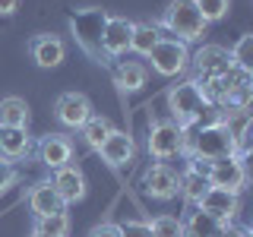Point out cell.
Masks as SVG:
<instances>
[{
    "mask_svg": "<svg viewBox=\"0 0 253 237\" xmlns=\"http://www.w3.org/2000/svg\"><path fill=\"white\" fill-rule=\"evenodd\" d=\"M247 234V228H234V225H221L215 237H244Z\"/></svg>",
    "mask_w": 253,
    "mask_h": 237,
    "instance_id": "1f68e13d",
    "label": "cell"
},
{
    "mask_svg": "<svg viewBox=\"0 0 253 237\" xmlns=\"http://www.w3.org/2000/svg\"><path fill=\"white\" fill-rule=\"evenodd\" d=\"M196 6H200V13H203L206 22H215V19H225V16H228L231 0H196Z\"/></svg>",
    "mask_w": 253,
    "mask_h": 237,
    "instance_id": "83f0119b",
    "label": "cell"
},
{
    "mask_svg": "<svg viewBox=\"0 0 253 237\" xmlns=\"http://www.w3.org/2000/svg\"><path fill=\"white\" fill-rule=\"evenodd\" d=\"M152 237H184V221L174 215H158L155 221H149Z\"/></svg>",
    "mask_w": 253,
    "mask_h": 237,
    "instance_id": "484cf974",
    "label": "cell"
},
{
    "mask_svg": "<svg viewBox=\"0 0 253 237\" xmlns=\"http://www.w3.org/2000/svg\"><path fill=\"white\" fill-rule=\"evenodd\" d=\"M111 130H114V126H111L108 117H89V120H85V126H83V136H85V142H89L95 152H98V146L108 139Z\"/></svg>",
    "mask_w": 253,
    "mask_h": 237,
    "instance_id": "d4e9b609",
    "label": "cell"
},
{
    "mask_svg": "<svg viewBox=\"0 0 253 237\" xmlns=\"http://www.w3.org/2000/svg\"><path fill=\"white\" fill-rule=\"evenodd\" d=\"M184 136H187L184 142L187 158H209V161H215V158L234 155V139L221 120L212 126H190V130H184Z\"/></svg>",
    "mask_w": 253,
    "mask_h": 237,
    "instance_id": "6da1fadb",
    "label": "cell"
},
{
    "mask_svg": "<svg viewBox=\"0 0 253 237\" xmlns=\"http://www.w3.org/2000/svg\"><path fill=\"white\" fill-rule=\"evenodd\" d=\"M54 190L60 193V199L63 202H79L85 196V177H83V171L76 168V164H63V168L54 171Z\"/></svg>",
    "mask_w": 253,
    "mask_h": 237,
    "instance_id": "9a60e30c",
    "label": "cell"
},
{
    "mask_svg": "<svg viewBox=\"0 0 253 237\" xmlns=\"http://www.w3.org/2000/svg\"><path fill=\"white\" fill-rule=\"evenodd\" d=\"M218 228H221V221L215 215L196 209V212H190V218H187V225H184V237H215Z\"/></svg>",
    "mask_w": 253,
    "mask_h": 237,
    "instance_id": "ffe728a7",
    "label": "cell"
},
{
    "mask_svg": "<svg viewBox=\"0 0 253 237\" xmlns=\"http://www.w3.org/2000/svg\"><path fill=\"white\" fill-rule=\"evenodd\" d=\"M162 26L171 32L177 41H196V38H203V32L209 22L203 19L200 6H196V0H171L168 10H165V19Z\"/></svg>",
    "mask_w": 253,
    "mask_h": 237,
    "instance_id": "3957f363",
    "label": "cell"
},
{
    "mask_svg": "<svg viewBox=\"0 0 253 237\" xmlns=\"http://www.w3.org/2000/svg\"><path fill=\"white\" fill-rule=\"evenodd\" d=\"M142 190H146L152 199L168 202V199H174V196L180 193V174L174 171L171 164L158 161V164H152V168L142 174Z\"/></svg>",
    "mask_w": 253,
    "mask_h": 237,
    "instance_id": "9c48e42d",
    "label": "cell"
},
{
    "mask_svg": "<svg viewBox=\"0 0 253 237\" xmlns=\"http://www.w3.org/2000/svg\"><path fill=\"white\" fill-rule=\"evenodd\" d=\"M105 22H108V13L98 10V6H85V10H76L73 16H70V32H73L76 44L83 47L95 63H111L105 57V47H101Z\"/></svg>",
    "mask_w": 253,
    "mask_h": 237,
    "instance_id": "7a4b0ae2",
    "label": "cell"
},
{
    "mask_svg": "<svg viewBox=\"0 0 253 237\" xmlns=\"http://www.w3.org/2000/svg\"><path fill=\"white\" fill-rule=\"evenodd\" d=\"M146 67H142L139 60H121L114 67V79H117V85H121L124 92H136L146 85Z\"/></svg>",
    "mask_w": 253,
    "mask_h": 237,
    "instance_id": "d6986e66",
    "label": "cell"
},
{
    "mask_svg": "<svg viewBox=\"0 0 253 237\" xmlns=\"http://www.w3.org/2000/svg\"><path fill=\"white\" fill-rule=\"evenodd\" d=\"M121 237H152L149 221H126V225H121Z\"/></svg>",
    "mask_w": 253,
    "mask_h": 237,
    "instance_id": "f546056e",
    "label": "cell"
},
{
    "mask_svg": "<svg viewBox=\"0 0 253 237\" xmlns=\"http://www.w3.org/2000/svg\"><path fill=\"white\" fill-rule=\"evenodd\" d=\"M0 126H29V105L22 98H10L0 101Z\"/></svg>",
    "mask_w": 253,
    "mask_h": 237,
    "instance_id": "44dd1931",
    "label": "cell"
},
{
    "mask_svg": "<svg viewBox=\"0 0 253 237\" xmlns=\"http://www.w3.org/2000/svg\"><path fill=\"white\" fill-rule=\"evenodd\" d=\"M35 234H44V237H67L70 234V215H44V218H35Z\"/></svg>",
    "mask_w": 253,
    "mask_h": 237,
    "instance_id": "cb8c5ba5",
    "label": "cell"
},
{
    "mask_svg": "<svg viewBox=\"0 0 253 237\" xmlns=\"http://www.w3.org/2000/svg\"><path fill=\"white\" fill-rule=\"evenodd\" d=\"M149 60H152V70L158 76H177L187 70L190 63V51L184 41H177V38H162L152 51L146 54Z\"/></svg>",
    "mask_w": 253,
    "mask_h": 237,
    "instance_id": "8992f818",
    "label": "cell"
},
{
    "mask_svg": "<svg viewBox=\"0 0 253 237\" xmlns=\"http://www.w3.org/2000/svg\"><path fill=\"white\" fill-rule=\"evenodd\" d=\"M16 177H19L16 164L6 161V158H0V193H3V190H10V187L16 184Z\"/></svg>",
    "mask_w": 253,
    "mask_h": 237,
    "instance_id": "f1b7e54d",
    "label": "cell"
},
{
    "mask_svg": "<svg viewBox=\"0 0 253 237\" xmlns=\"http://www.w3.org/2000/svg\"><path fill=\"white\" fill-rule=\"evenodd\" d=\"M38 158H42V164L47 168H63V164H70V158H73V142L67 136H57V133H51V136H44L38 142Z\"/></svg>",
    "mask_w": 253,
    "mask_h": 237,
    "instance_id": "e0dca14e",
    "label": "cell"
},
{
    "mask_svg": "<svg viewBox=\"0 0 253 237\" xmlns=\"http://www.w3.org/2000/svg\"><path fill=\"white\" fill-rule=\"evenodd\" d=\"M35 237H44V234H35Z\"/></svg>",
    "mask_w": 253,
    "mask_h": 237,
    "instance_id": "836d02e7",
    "label": "cell"
},
{
    "mask_svg": "<svg viewBox=\"0 0 253 237\" xmlns=\"http://www.w3.org/2000/svg\"><path fill=\"white\" fill-rule=\"evenodd\" d=\"M193 70H196V79L193 82L200 85V89H209V85H215L218 79H225L228 73H234V60H231V51L221 44H206L200 51L193 54Z\"/></svg>",
    "mask_w": 253,
    "mask_h": 237,
    "instance_id": "277c9868",
    "label": "cell"
},
{
    "mask_svg": "<svg viewBox=\"0 0 253 237\" xmlns=\"http://www.w3.org/2000/svg\"><path fill=\"white\" fill-rule=\"evenodd\" d=\"M89 237H121V225H111V221H105V225H95Z\"/></svg>",
    "mask_w": 253,
    "mask_h": 237,
    "instance_id": "4dcf8cb0",
    "label": "cell"
},
{
    "mask_svg": "<svg viewBox=\"0 0 253 237\" xmlns=\"http://www.w3.org/2000/svg\"><path fill=\"white\" fill-rule=\"evenodd\" d=\"M250 54H253V35H241V41H237L231 47V60H234V67L237 70H253V60H250Z\"/></svg>",
    "mask_w": 253,
    "mask_h": 237,
    "instance_id": "4316f807",
    "label": "cell"
},
{
    "mask_svg": "<svg viewBox=\"0 0 253 237\" xmlns=\"http://www.w3.org/2000/svg\"><path fill=\"white\" fill-rule=\"evenodd\" d=\"M133 26H136V22L124 19V16H108L105 35H101V47H105V57H108V60H114V57H121V54L130 51Z\"/></svg>",
    "mask_w": 253,
    "mask_h": 237,
    "instance_id": "8fae6325",
    "label": "cell"
},
{
    "mask_svg": "<svg viewBox=\"0 0 253 237\" xmlns=\"http://www.w3.org/2000/svg\"><path fill=\"white\" fill-rule=\"evenodd\" d=\"M32 155V139L26 126H0V158L19 161Z\"/></svg>",
    "mask_w": 253,
    "mask_h": 237,
    "instance_id": "2e32d148",
    "label": "cell"
},
{
    "mask_svg": "<svg viewBox=\"0 0 253 237\" xmlns=\"http://www.w3.org/2000/svg\"><path fill=\"white\" fill-rule=\"evenodd\" d=\"M196 209H203V212H209V215H215L221 225H231V218L237 215V193H228V190L209 187Z\"/></svg>",
    "mask_w": 253,
    "mask_h": 237,
    "instance_id": "5bb4252c",
    "label": "cell"
},
{
    "mask_svg": "<svg viewBox=\"0 0 253 237\" xmlns=\"http://www.w3.org/2000/svg\"><path fill=\"white\" fill-rule=\"evenodd\" d=\"M209 187L228 190V193H241L247 187V168H244V158L228 155V158H215L209 168Z\"/></svg>",
    "mask_w": 253,
    "mask_h": 237,
    "instance_id": "ba28073f",
    "label": "cell"
},
{
    "mask_svg": "<svg viewBox=\"0 0 253 237\" xmlns=\"http://www.w3.org/2000/svg\"><path fill=\"white\" fill-rule=\"evenodd\" d=\"M54 111H57V120L63 126L83 130L85 120L92 117V101L85 98L83 92H63L60 98H57V105H54Z\"/></svg>",
    "mask_w": 253,
    "mask_h": 237,
    "instance_id": "30bf717a",
    "label": "cell"
},
{
    "mask_svg": "<svg viewBox=\"0 0 253 237\" xmlns=\"http://www.w3.org/2000/svg\"><path fill=\"white\" fill-rule=\"evenodd\" d=\"M209 105L206 101V95H203V89L193 82V79H187V82H177L174 89L168 92V108H171V114H174V123L177 126H187L200 117V111Z\"/></svg>",
    "mask_w": 253,
    "mask_h": 237,
    "instance_id": "5b68a950",
    "label": "cell"
},
{
    "mask_svg": "<svg viewBox=\"0 0 253 237\" xmlns=\"http://www.w3.org/2000/svg\"><path fill=\"white\" fill-rule=\"evenodd\" d=\"M98 152H101V158H105L108 164L124 168V164H130L133 158H136V142H133V136H126L121 130H111L108 139L98 146Z\"/></svg>",
    "mask_w": 253,
    "mask_h": 237,
    "instance_id": "4fadbf2b",
    "label": "cell"
},
{
    "mask_svg": "<svg viewBox=\"0 0 253 237\" xmlns=\"http://www.w3.org/2000/svg\"><path fill=\"white\" fill-rule=\"evenodd\" d=\"M206 190H209V180H206V177H200V174H193V171L180 174V193L187 196V202L200 205V199L206 196Z\"/></svg>",
    "mask_w": 253,
    "mask_h": 237,
    "instance_id": "603a6c76",
    "label": "cell"
},
{
    "mask_svg": "<svg viewBox=\"0 0 253 237\" xmlns=\"http://www.w3.org/2000/svg\"><path fill=\"white\" fill-rule=\"evenodd\" d=\"M29 209L35 212V218L63 215V212H67V202L60 199V193L54 190L51 180H38V184L29 190Z\"/></svg>",
    "mask_w": 253,
    "mask_h": 237,
    "instance_id": "7c38bea8",
    "label": "cell"
},
{
    "mask_svg": "<svg viewBox=\"0 0 253 237\" xmlns=\"http://www.w3.org/2000/svg\"><path fill=\"white\" fill-rule=\"evenodd\" d=\"M184 142H187L184 126H177L174 120H158V123H152V130H149V152H152V158H158V161L184 155Z\"/></svg>",
    "mask_w": 253,
    "mask_h": 237,
    "instance_id": "52a82bcc",
    "label": "cell"
},
{
    "mask_svg": "<svg viewBox=\"0 0 253 237\" xmlns=\"http://www.w3.org/2000/svg\"><path fill=\"white\" fill-rule=\"evenodd\" d=\"M162 41V32L158 26H149V22H139V26H133V38H130V51H136L146 57L152 47Z\"/></svg>",
    "mask_w": 253,
    "mask_h": 237,
    "instance_id": "7402d4cb",
    "label": "cell"
},
{
    "mask_svg": "<svg viewBox=\"0 0 253 237\" xmlns=\"http://www.w3.org/2000/svg\"><path fill=\"white\" fill-rule=\"evenodd\" d=\"M63 54H67V47H63V41H60V38H54V35H38L35 41H32V57H35V63H38V67H44V70L60 67Z\"/></svg>",
    "mask_w": 253,
    "mask_h": 237,
    "instance_id": "ac0fdd59",
    "label": "cell"
},
{
    "mask_svg": "<svg viewBox=\"0 0 253 237\" xmlns=\"http://www.w3.org/2000/svg\"><path fill=\"white\" fill-rule=\"evenodd\" d=\"M16 6H19V0H0V13H3V16L16 13Z\"/></svg>",
    "mask_w": 253,
    "mask_h": 237,
    "instance_id": "d6a6232c",
    "label": "cell"
}]
</instances>
